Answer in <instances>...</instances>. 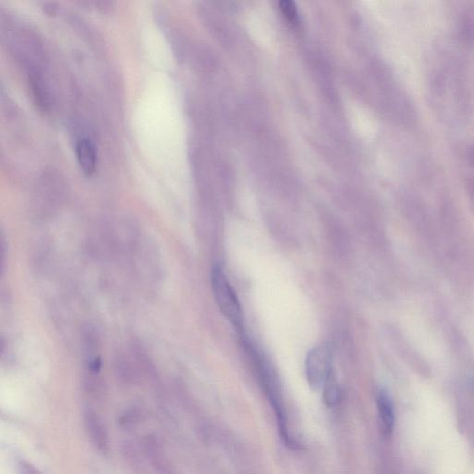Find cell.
<instances>
[{"instance_id":"obj_5","label":"cell","mask_w":474,"mask_h":474,"mask_svg":"<svg viewBox=\"0 0 474 474\" xmlns=\"http://www.w3.org/2000/svg\"><path fill=\"white\" fill-rule=\"evenodd\" d=\"M85 423L88 434H90L95 444L104 450L107 447V436H106L105 429L103 428L99 418L96 417V414L89 412L86 415Z\"/></svg>"},{"instance_id":"obj_6","label":"cell","mask_w":474,"mask_h":474,"mask_svg":"<svg viewBox=\"0 0 474 474\" xmlns=\"http://www.w3.org/2000/svg\"><path fill=\"white\" fill-rule=\"evenodd\" d=\"M323 401L329 408H334L338 405L341 401V389L336 378V375L332 370L330 375L328 376L325 386L322 387Z\"/></svg>"},{"instance_id":"obj_10","label":"cell","mask_w":474,"mask_h":474,"mask_svg":"<svg viewBox=\"0 0 474 474\" xmlns=\"http://www.w3.org/2000/svg\"><path fill=\"white\" fill-rule=\"evenodd\" d=\"M469 161L471 163V165H472L474 168V144L473 145L472 147H470Z\"/></svg>"},{"instance_id":"obj_4","label":"cell","mask_w":474,"mask_h":474,"mask_svg":"<svg viewBox=\"0 0 474 474\" xmlns=\"http://www.w3.org/2000/svg\"><path fill=\"white\" fill-rule=\"evenodd\" d=\"M78 163L85 174H93L97 164V153L93 142L88 138L80 139L76 144Z\"/></svg>"},{"instance_id":"obj_3","label":"cell","mask_w":474,"mask_h":474,"mask_svg":"<svg viewBox=\"0 0 474 474\" xmlns=\"http://www.w3.org/2000/svg\"><path fill=\"white\" fill-rule=\"evenodd\" d=\"M377 409L382 431L384 436H390L394 430V404L389 393L380 391L377 395Z\"/></svg>"},{"instance_id":"obj_7","label":"cell","mask_w":474,"mask_h":474,"mask_svg":"<svg viewBox=\"0 0 474 474\" xmlns=\"http://www.w3.org/2000/svg\"><path fill=\"white\" fill-rule=\"evenodd\" d=\"M461 19V31L464 38L468 42H474V8H466L462 13Z\"/></svg>"},{"instance_id":"obj_2","label":"cell","mask_w":474,"mask_h":474,"mask_svg":"<svg viewBox=\"0 0 474 474\" xmlns=\"http://www.w3.org/2000/svg\"><path fill=\"white\" fill-rule=\"evenodd\" d=\"M331 351L327 345H318L306 359V377L312 390L322 389L332 372Z\"/></svg>"},{"instance_id":"obj_8","label":"cell","mask_w":474,"mask_h":474,"mask_svg":"<svg viewBox=\"0 0 474 474\" xmlns=\"http://www.w3.org/2000/svg\"><path fill=\"white\" fill-rule=\"evenodd\" d=\"M280 5L284 15L286 17L288 21L291 22L292 24L297 22L298 13L294 2L290 1V0H283Z\"/></svg>"},{"instance_id":"obj_9","label":"cell","mask_w":474,"mask_h":474,"mask_svg":"<svg viewBox=\"0 0 474 474\" xmlns=\"http://www.w3.org/2000/svg\"><path fill=\"white\" fill-rule=\"evenodd\" d=\"M19 474H40L32 465L24 462L19 465Z\"/></svg>"},{"instance_id":"obj_1","label":"cell","mask_w":474,"mask_h":474,"mask_svg":"<svg viewBox=\"0 0 474 474\" xmlns=\"http://www.w3.org/2000/svg\"><path fill=\"white\" fill-rule=\"evenodd\" d=\"M211 287L222 314L229 320L240 336L244 338L245 320L241 304L221 267H215L213 270Z\"/></svg>"}]
</instances>
